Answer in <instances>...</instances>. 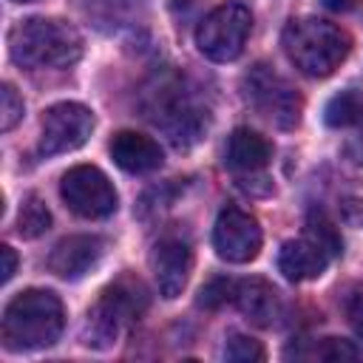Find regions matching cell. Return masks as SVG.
<instances>
[{"label":"cell","mask_w":363,"mask_h":363,"mask_svg":"<svg viewBox=\"0 0 363 363\" xmlns=\"http://www.w3.org/2000/svg\"><path fill=\"white\" fill-rule=\"evenodd\" d=\"M62 329H65L62 301L51 289H23L6 303L0 335L6 349L31 352L57 343Z\"/></svg>","instance_id":"obj_1"},{"label":"cell","mask_w":363,"mask_h":363,"mask_svg":"<svg viewBox=\"0 0 363 363\" xmlns=\"http://www.w3.org/2000/svg\"><path fill=\"white\" fill-rule=\"evenodd\" d=\"M281 45L286 60L306 77L323 79L329 74H335L340 68V62L349 57L352 51V37L320 17H298L289 20L284 34H281Z\"/></svg>","instance_id":"obj_2"},{"label":"cell","mask_w":363,"mask_h":363,"mask_svg":"<svg viewBox=\"0 0 363 363\" xmlns=\"http://www.w3.org/2000/svg\"><path fill=\"white\" fill-rule=\"evenodd\" d=\"M9 54L23 68H68L82 57V37L65 20L28 17L11 28Z\"/></svg>","instance_id":"obj_3"},{"label":"cell","mask_w":363,"mask_h":363,"mask_svg":"<svg viewBox=\"0 0 363 363\" xmlns=\"http://www.w3.org/2000/svg\"><path fill=\"white\" fill-rule=\"evenodd\" d=\"M147 301H150L147 289L136 275H130V272L119 275L111 286L102 289L99 301L88 312L82 343L94 346V349H108L111 343H116L125 323H130L133 318H139L147 309Z\"/></svg>","instance_id":"obj_4"},{"label":"cell","mask_w":363,"mask_h":363,"mask_svg":"<svg viewBox=\"0 0 363 363\" xmlns=\"http://www.w3.org/2000/svg\"><path fill=\"white\" fill-rule=\"evenodd\" d=\"M250 31H252L250 9L244 3H221L199 23L196 45L213 62H233L235 57H241Z\"/></svg>","instance_id":"obj_5"},{"label":"cell","mask_w":363,"mask_h":363,"mask_svg":"<svg viewBox=\"0 0 363 363\" xmlns=\"http://www.w3.org/2000/svg\"><path fill=\"white\" fill-rule=\"evenodd\" d=\"M244 94H247L250 105L261 116H267L272 125L289 130L301 122V111H303L301 94L269 65L258 62L244 74Z\"/></svg>","instance_id":"obj_6"},{"label":"cell","mask_w":363,"mask_h":363,"mask_svg":"<svg viewBox=\"0 0 363 363\" xmlns=\"http://www.w3.org/2000/svg\"><path fill=\"white\" fill-rule=\"evenodd\" d=\"M60 196L79 218H108L119 204L111 179L94 164H74L65 170L60 179Z\"/></svg>","instance_id":"obj_7"},{"label":"cell","mask_w":363,"mask_h":363,"mask_svg":"<svg viewBox=\"0 0 363 363\" xmlns=\"http://www.w3.org/2000/svg\"><path fill=\"white\" fill-rule=\"evenodd\" d=\"M94 133V113L79 102H57L43 116L40 133V153L57 156L71 153L88 142Z\"/></svg>","instance_id":"obj_8"},{"label":"cell","mask_w":363,"mask_h":363,"mask_svg":"<svg viewBox=\"0 0 363 363\" xmlns=\"http://www.w3.org/2000/svg\"><path fill=\"white\" fill-rule=\"evenodd\" d=\"M261 227L255 221V216L244 213L241 207L227 204L213 227V247L218 252V258L230 261V264H247L258 255L261 250Z\"/></svg>","instance_id":"obj_9"},{"label":"cell","mask_w":363,"mask_h":363,"mask_svg":"<svg viewBox=\"0 0 363 363\" xmlns=\"http://www.w3.org/2000/svg\"><path fill=\"white\" fill-rule=\"evenodd\" d=\"M150 267H153V275H156L159 295L167 298V301H173V298L182 295V289H184L187 281H190L193 250H190V244L182 241V238H162V241L153 247Z\"/></svg>","instance_id":"obj_10"},{"label":"cell","mask_w":363,"mask_h":363,"mask_svg":"<svg viewBox=\"0 0 363 363\" xmlns=\"http://www.w3.org/2000/svg\"><path fill=\"white\" fill-rule=\"evenodd\" d=\"M105 252V241L99 235H68L54 244L48 252V269L65 281H77L91 272Z\"/></svg>","instance_id":"obj_11"},{"label":"cell","mask_w":363,"mask_h":363,"mask_svg":"<svg viewBox=\"0 0 363 363\" xmlns=\"http://www.w3.org/2000/svg\"><path fill=\"white\" fill-rule=\"evenodd\" d=\"M111 159L116 162V167H122L125 173H150L162 167V147L156 139L136 133V130H119L113 133V139L108 142Z\"/></svg>","instance_id":"obj_12"},{"label":"cell","mask_w":363,"mask_h":363,"mask_svg":"<svg viewBox=\"0 0 363 363\" xmlns=\"http://www.w3.org/2000/svg\"><path fill=\"white\" fill-rule=\"evenodd\" d=\"M326 267H329V252L320 250L306 235L303 238H289L278 250V269L292 284L320 278L326 272Z\"/></svg>","instance_id":"obj_13"},{"label":"cell","mask_w":363,"mask_h":363,"mask_svg":"<svg viewBox=\"0 0 363 363\" xmlns=\"http://www.w3.org/2000/svg\"><path fill=\"white\" fill-rule=\"evenodd\" d=\"M235 306L241 309V315L267 329L278 320L281 315V298H278V289L264 281V278H244V281H235Z\"/></svg>","instance_id":"obj_14"},{"label":"cell","mask_w":363,"mask_h":363,"mask_svg":"<svg viewBox=\"0 0 363 363\" xmlns=\"http://www.w3.org/2000/svg\"><path fill=\"white\" fill-rule=\"evenodd\" d=\"M272 159V145L250 130V128H235L227 139V150H224V162L230 170L238 173H255L261 167H267V162Z\"/></svg>","instance_id":"obj_15"},{"label":"cell","mask_w":363,"mask_h":363,"mask_svg":"<svg viewBox=\"0 0 363 363\" xmlns=\"http://www.w3.org/2000/svg\"><path fill=\"white\" fill-rule=\"evenodd\" d=\"M323 122L329 128H363V91L349 88L335 94L323 108Z\"/></svg>","instance_id":"obj_16"},{"label":"cell","mask_w":363,"mask_h":363,"mask_svg":"<svg viewBox=\"0 0 363 363\" xmlns=\"http://www.w3.org/2000/svg\"><path fill=\"white\" fill-rule=\"evenodd\" d=\"M17 235L20 238H40L43 233H48L51 227V213L45 207V201L37 196V193H28L20 204V213H17Z\"/></svg>","instance_id":"obj_17"},{"label":"cell","mask_w":363,"mask_h":363,"mask_svg":"<svg viewBox=\"0 0 363 363\" xmlns=\"http://www.w3.org/2000/svg\"><path fill=\"white\" fill-rule=\"evenodd\" d=\"M303 227H306V230H303V235H306L309 241H315L320 250H326V252H329V258L343 252V238H340V233H337L335 221H332L323 210H309V216H306V224H303Z\"/></svg>","instance_id":"obj_18"},{"label":"cell","mask_w":363,"mask_h":363,"mask_svg":"<svg viewBox=\"0 0 363 363\" xmlns=\"http://www.w3.org/2000/svg\"><path fill=\"white\" fill-rule=\"evenodd\" d=\"M301 357L326 360V363H357V360H363V349L352 340H343V337H323L309 352H303Z\"/></svg>","instance_id":"obj_19"},{"label":"cell","mask_w":363,"mask_h":363,"mask_svg":"<svg viewBox=\"0 0 363 363\" xmlns=\"http://www.w3.org/2000/svg\"><path fill=\"white\" fill-rule=\"evenodd\" d=\"M227 301H235V281L230 278H213L199 289V306L204 309H218Z\"/></svg>","instance_id":"obj_20"},{"label":"cell","mask_w":363,"mask_h":363,"mask_svg":"<svg viewBox=\"0 0 363 363\" xmlns=\"http://www.w3.org/2000/svg\"><path fill=\"white\" fill-rule=\"evenodd\" d=\"M224 357L233 363H258L264 360V346L247 335H230L224 346Z\"/></svg>","instance_id":"obj_21"},{"label":"cell","mask_w":363,"mask_h":363,"mask_svg":"<svg viewBox=\"0 0 363 363\" xmlns=\"http://www.w3.org/2000/svg\"><path fill=\"white\" fill-rule=\"evenodd\" d=\"M23 119V99L17 96L14 85H3L0 91V130H11Z\"/></svg>","instance_id":"obj_22"},{"label":"cell","mask_w":363,"mask_h":363,"mask_svg":"<svg viewBox=\"0 0 363 363\" xmlns=\"http://www.w3.org/2000/svg\"><path fill=\"white\" fill-rule=\"evenodd\" d=\"M346 315H349L352 329L363 337V292H354V295L346 301Z\"/></svg>","instance_id":"obj_23"},{"label":"cell","mask_w":363,"mask_h":363,"mask_svg":"<svg viewBox=\"0 0 363 363\" xmlns=\"http://www.w3.org/2000/svg\"><path fill=\"white\" fill-rule=\"evenodd\" d=\"M0 258H3V267H0V281L6 284V281H11V275H14V269H17V252H14L9 244H3V247H0Z\"/></svg>","instance_id":"obj_24"},{"label":"cell","mask_w":363,"mask_h":363,"mask_svg":"<svg viewBox=\"0 0 363 363\" xmlns=\"http://www.w3.org/2000/svg\"><path fill=\"white\" fill-rule=\"evenodd\" d=\"M360 0H323V6L326 9H332V11H349V9H354Z\"/></svg>","instance_id":"obj_25"},{"label":"cell","mask_w":363,"mask_h":363,"mask_svg":"<svg viewBox=\"0 0 363 363\" xmlns=\"http://www.w3.org/2000/svg\"><path fill=\"white\" fill-rule=\"evenodd\" d=\"M14 3H34V0H14Z\"/></svg>","instance_id":"obj_26"},{"label":"cell","mask_w":363,"mask_h":363,"mask_svg":"<svg viewBox=\"0 0 363 363\" xmlns=\"http://www.w3.org/2000/svg\"><path fill=\"white\" fill-rule=\"evenodd\" d=\"M360 207H363V204H360Z\"/></svg>","instance_id":"obj_27"}]
</instances>
